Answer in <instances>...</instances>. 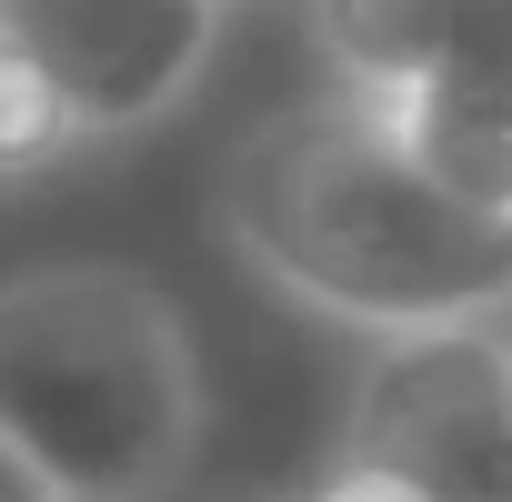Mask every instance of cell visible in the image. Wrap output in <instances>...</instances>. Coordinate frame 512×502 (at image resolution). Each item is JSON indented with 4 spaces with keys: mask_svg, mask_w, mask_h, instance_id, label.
I'll list each match as a JSON object with an SVG mask.
<instances>
[{
    "mask_svg": "<svg viewBox=\"0 0 512 502\" xmlns=\"http://www.w3.org/2000/svg\"><path fill=\"white\" fill-rule=\"evenodd\" d=\"M402 151L472 211L512 221V71H432L382 91Z\"/></svg>",
    "mask_w": 512,
    "mask_h": 502,
    "instance_id": "8992f818",
    "label": "cell"
},
{
    "mask_svg": "<svg viewBox=\"0 0 512 502\" xmlns=\"http://www.w3.org/2000/svg\"><path fill=\"white\" fill-rule=\"evenodd\" d=\"M221 221L282 292L332 322L422 332L512 302V221L452 201L362 81L251 131L221 171Z\"/></svg>",
    "mask_w": 512,
    "mask_h": 502,
    "instance_id": "6da1fadb",
    "label": "cell"
},
{
    "mask_svg": "<svg viewBox=\"0 0 512 502\" xmlns=\"http://www.w3.org/2000/svg\"><path fill=\"white\" fill-rule=\"evenodd\" d=\"M0 502H61V492H51V472H41L11 432H0Z\"/></svg>",
    "mask_w": 512,
    "mask_h": 502,
    "instance_id": "9c48e42d",
    "label": "cell"
},
{
    "mask_svg": "<svg viewBox=\"0 0 512 502\" xmlns=\"http://www.w3.org/2000/svg\"><path fill=\"white\" fill-rule=\"evenodd\" d=\"M492 322H502V332H512V302H502V312H492Z\"/></svg>",
    "mask_w": 512,
    "mask_h": 502,
    "instance_id": "30bf717a",
    "label": "cell"
},
{
    "mask_svg": "<svg viewBox=\"0 0 512 502\" xmlns=\"http://www.w3.org/2000/svg\"><path fill=\"white\" fill-rule=\"evenodd\" d=\"M302 502H422V492H412L402 472H382V462H362V452H342V462H332V472H322V482H312Z\"/></svg>",
    "mask_w": 512,
    "mask_h": 502,
    "instance_id": "ba28073f",
    "label": "cell"
},
{
    "mask_svg": "<svg viewBox=\"0 0 512 502\" xmlns=\"http://www.w3.org/2000/svg\"><path fill=\"white\" fill-rule=\"evenodd\" d=\"M221 31V0H0L11 41L71 111V131H131L171 111Z\"/></svg>",
    "mask_w": 512,
    "mask_h": 502,
    "instance_id": "277c9868",
    "label": "cell"
},
{
    "mask_svg": "<svg viewBox=\"0 0 512 502\" xmlns=\"http://www.w3.org/2000/svg\"><path fill=\"white\" fill-rule=\"evenodd\" d=\"M0 432L61 502H151L201 432V362L141 272L0 282Z\"/></svg>",
    "mask_w": 512,
    "mask_h": 502,
    "instance_id": "7a4b0ae2",
    "label": "cell"
},
{
    "mask_svg": "<svg viewBox=\"0 0 512 502\" xmlns=\"http://www.w3.org/2000/svg\"><path fill=\"white\" fill-rule=\"evenodd\" d=\"M322 41L362 91L432 71H512V0H322Z\"/></svg>",
    "mask_w": 512,
    "mask_h": 502,
    "instance_id": "5b68a950",
    "label": "cell"
},
{
    "mask_svg": "<svg viewBox=\"0 0 512 502\" xmlns=\"http://www.w3.org/2000/svg\"><path fill=\"white\" fill-rule=\"evenodd\" d=\"M81 131H71V111H61V91L11 51V41H0V181H11V171H41L51 151H71Z\"/></svg>",
    "mask_w": 512,
    "mask_h": 502,
    "instance_id": "52a82bcc",
    "label": "cell"
},
{
    "mask_svg": "<svg viewBox=\"0 0 512 502\" xmlns=\"http://www.w3.org/2000/svg\"><path fill=\"white\" fill-rule=\"evenodd\" d=\"M342 452L402 472L422 502H512V332L492 312L382 332Z\"/></svg>",
    "mask_w": 512,
    "mask_h": 502,
    "instance_id": "3957f363",
    "label": "cell"
}]
</instances>
